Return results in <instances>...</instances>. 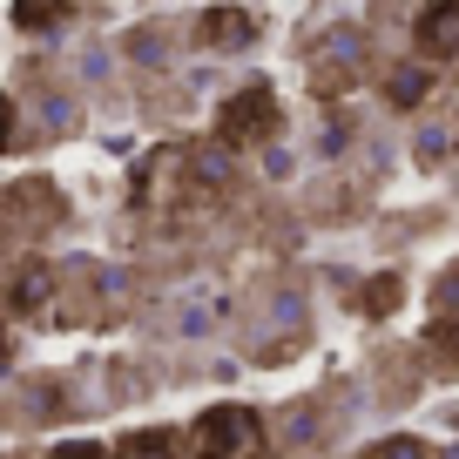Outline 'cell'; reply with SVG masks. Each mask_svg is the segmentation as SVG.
Here are the masks:
<instances>
[{"instance_id":"obj_3","label":"cell","mask_w":459,"mask_h":459,"mask_svg":"<svg viewBox=\"0 0 459 459\" xmlns=\"http://www.w3.org/2000/svg\"><path fill=\"white\" fill-rule=\"evenodd\" d=\"M419 55H432V61L459 55V0H432L419 14Z\"/></svg>"},{"instance_id":"obj_13","label":"cell","mask_w":459,"mask_h":459,"mask_svg":"<svg viewBox=\"0 0 459 459\" xmlns=\"http://www.w3.org/2000/svg\"><path fill=\"white\" fill-rule=\"evenodd\" d=\"M0 372H7V331H0Z\"/></svg>"},{"instance_id":"obj_8","label":"cell","mask_w":459,"mask_h":459,"mask_svg":"<svg viewBox=\"0 0 459 459\" xmlns=\"http://www.w3.org/2000/svg\"><path fill=\"white\" fill-rule=\"evenodd\" d=\"M419 95H426V74H419V68H399V74H392V101H405V108H412Z\"/></svg>"},{"instance_id":"obj_9","label":"cell","mask_w":459,"mask_h":459,"mask_svg":"<svg viewBox=\"0 0 459 459\" xmlns=\"http://www.w3.org/2000/svg\"><path fill=\"white\" fill-rule=\"evenodd\" d=\"M372 459H426V446H419V439H378Z\"/></svg>"},{"instance_id":"obj_7","label":"cell","mask_w":459,"mask_h":459,"mask_svg":"<svg viewBox=\"0 0 459 459\" xmlns=\"http://www.w3.org/2000/svg\"><path fill=\"white\" fill-rule=\"evenodd\" d=\"M61 7H68V0H14V21L21 28H41V21H55Z\"/></svg>"},{"instance_id":"obj_5","label":"cell","mask_w":459,"mask_h":459,"mask_svg":"<svg viewBox=\"0 0 459 459\" xmlns=\"http://www.w3.org/2000/svg\"><path fill=\"white\" fill-rule=\"evenodd\" d=\"M115 459H169V439L162 432H129V439L115 446Z\"/></svg>"},{"instance_id":"obj_6","label":"cell","mask_w":459,"mask_h":459,"mask_svg":"<svg viewBox=\"0 0 459 459\" xmlns=\"http://www.w3.org/2000/svg\"><path fill=\"white\" fill-rule=\"evenodd\" d=\"M399 277H372V284H365V311L372 317H385V311H399Z\"/></svg>"},{"instance_id":"obj_1","label":"cell","mask_w":459,"mask_h":459,"mask_svg":"<svg viewBox=\"0 0 459 459\" xmlns=\"http://www.w3.org/2000/svg\"><path fill=\"white\" fill-rule=\"evenodd\" d=\"M257 439H264V426H257V412H244V405H216V412L196 419L203 459H250Z\"/></svg>"},{"instance_id":"obj_11","label":"cell","mask_w":459,"mask_h":459,"mask_svg":"<svg viewBox=\"0 0 459 459\" xmlns=\"http://www.w3.org/2000/svg\"><path fill=\"white\" fill-rule=\"evenodd\" d=\"M7 129H14V101H0V143H7Z\"/></svg>"},{"instance_id":"obj_12","label":"cell","mask_w":459,"mask_h":459,"mask_svg":"<svg viewBox=\"0 0 459 459\" xmlns=\"http://www.w3.org/2000/svg\"><path fill=\"white\" fill-rule=\"evenodd\" d=\"M439 344H459V317H453V325H439Z\"/></svg>"},{"instance_id":"obj_2","label":"cell","mask_w":459,"mask_h":459,"mask_svg":"<svg viewBox=\"0 0 459 459\" xmlns=\"http://www.w3.org/2000/svg\"><path fill=\"white\" fill-rule=\"evenodd\" d=\"M271 129H277V95L264 82L244 88V95H230L223 115H216V135H223V143H264Z\"/></svg>"},{"instance_id":"obj_10","label":"cell","mask_w":459,"mask_h":459,"mask_svg":"<svg viewBox=\"0 0 459 459\" xmlns=\"http://www.w3.org/2000/svg\"><path fill=\"white\" fill-rule=\"evenodd\" d=\"M48 459H115V453H101V446H88V439H74V446H55Z\"/></svg>"},{"instance_id":"obj_4","label":"cell","mask_w":459,"mask_h":459,"mask_svg":"<svg viewBox=\"0 0 459 459\" xmlns=\"http://www.w3.org/2000/svg\"><path fill=\"white\" fill-rule=\"evenodd\" d=\"M196 41H203V48H244V41H250V14H237V7H216V14H203Z\"/></svg>"}]
</instances>
